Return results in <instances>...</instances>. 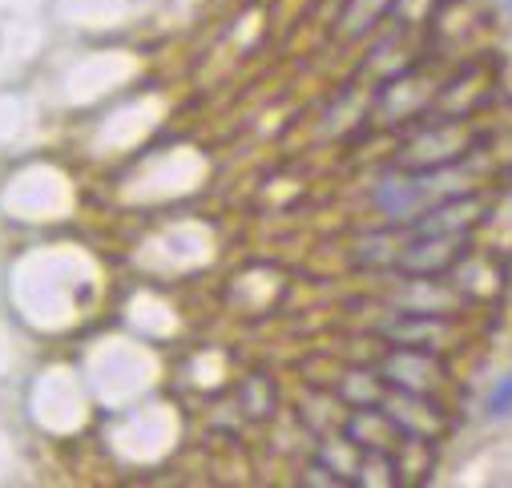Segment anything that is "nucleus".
Here are the masks:
<instances>
[{"mask_svg":"<svg viewBox=\"0 0 512 488\" xmlns=\"http://www.w3.org/2000/svg\"><path fill=\"white\" fill-rule=\"evenodd\" d=\"M472 134H468V126L460 117H444L440 126H428L424 134H416L408 146H404V154H400V170H412V174H440V170H448V166H456L460 158H468L472 154Z\"/></svg>","mask_w":512,"mask_h":488,"instance_id":"1","label":"nucleus"},{"mask_svg":"<svg viewBox=\"0 0 512 488\" xmlns=\"http://www.w3.org/2000/svg\"><path fill=\"white\" fill-rule=\"evenodd\" d=\"M468 259V234H416L396 255V271L408 279H440Z\"/></svg>","mask_w":512,"mask_h":488,"instance_id":"2","label":"nucleus"},{"mask_svg":"<svg viewBox=\"0 0 512 488\" xmlns=\"http://www.w3.org/2000/svg\"><path fill=\"white\" fill-rule=\"evenodd\" d=\"M379 376L388 380V388H396V392L432 396L444 384V363L432 355V347H396L388 359L379 363Z\"/></svg>","mask_w":512,"mask_h":488,"instance_id":"3","label":"nucleus"},{"mask_svg":"<svg viewBox=\"0 0 512 488\" xmlns=\"http://www.w3.org/2000/svg\"><path fill=\"white\" fill-rule=\"evenodd\" d=\"M484 198L480 194H452V198H440L432 206H424L412 226L416 234H472V226L484 222Z\"/></svg>","mask_w":512,"mask_h":488,"instance_id":"4","label":"nucleus"},{"mask_svg":"<svg viewBox=\"0 0 512 488\" xmlns=\"http://www.w3.org/2000/svg\"><path fill=\"white\" fill-rule=\"evenodd\" d=\"M383 412L396 420V428L404 432V440H436L444 432V416L436 412L432 396H416V392H388L383 396Z\"/></svg>","mask_w":512,"mask_h":488,"instance_id":"5","label":"nucleus"},{"mask_svg":"<svg viewBox=\"0 0 512 488\" xmlns=\"http://www.w3.org/2000/svg\"><path fill=\"white\" fill-rule=\"evenodd\" d=\"M424 198H428V182H424V174H412V170L379 178V186H375V194H371V202H375L383 214H388L392 222L416 218V214L424 210Z\"/></svg>","mask_w":512,"mask_h":488,"instance_id":"6","label":"nucleus"},{"mask_svg":"<svg viewBox=\"0 0 512 488\" xmlns=\"http://www.w3.org/2000/svg\"><path fill=\"white\" fill-rule=\"evenodd\" d=\"M383 335L392 339V347H436L448 335V319H440V311L404 307L392 323H383Z\"/></svg>","mask_w":512,"mask_h":488,"instance_id":"7","label":"nucleus"},{"mask_svg":"<svg viewBox=\"0 0 512 488\" xmlns=\"http://www.w3.org/2000/svg\"><path fill=\"white\" fill-rule=\"evenodd\" d=\"M339 432H343L347 440H355L363 452H371V448H392L396 440H404V432L396 428V420H392L388 412H383V404H375V408H351Z\"/></svg>","mask_w":512,"mask_h":488,"instance_id":"8","label":"nucleus"},{"mask_svg":"<svg viewBox=\"0 0 512 488\" xmlns=\"http://www.w3.org/2000/svg\"><path fill=\"white\" fill-rule=\"evenodd\" d=\"M351 484H363V488H396V484H404V464H400V456L392 448H371V452H363L359 472H355Z\"/></svg>","mask_w":512,"mask_h":488,"instance_id":"9","label":"nucleus"},{"mask_svg":"<svg viewBox=\"0 0 512 488\" xmlns=\"http://www.w3.org/2000/svg\"><path fill=\"white\" fill-rule=\"evenodd\" d=\"M383 396H388V380L379 372H347L339 384V400L347 408H375L383 404Z\"/></svg>","mask_w":512,"mask_h":488,"instance_id":"10","label":"nucleus"},{"mask_svg":"<svg viewBox=\"0 0 512 488\" xmlns=\"http://www.w3.org/2000/svg\"><path fill=\"white\" fill-rule=\"evenodd\" d=\"M396 0H347L343 9V33L347 37H363L375 21H383V13H392Z\"/></svg>","mask_w":512,"mask_h":488,"instance_id":"11","label":"nucleus"},{"mask_svg":"<svg viewBox=\"0 0 512 488\" xmlns=\"http://www.w3.org/2000/svg\"><path fill=\"white\" fill-rule=\"evenodd\" d=\"M238 404L254 416V420H263L275 412V384L267 376H250L242 388H238Z\"/></svg>","mask_w":512,"mask_h":488,"instance_id":"12","label":"nucleus"},{"mask_svg":"<svg viewBox=\"0 0 512 488\" xmlns=\"http://www.w3.org/2000/svg\"><path fill=\"white\" fill-rule=\"evenodd\" d=\"M484 412H488L492 420L512 416V372H508V376H500V380L492 384V392H488V400H484Z\"/></svg>","mask_w":512,"mask_h":488,"instance_id":"13","label":"nucleus"},{"mask_svg":"<svg viewBox=\"0 0 512 488\" xmlns=\"http://www.w3.org/2000/svg\"><path fill=\"white\" fill-rule=\"evenodd\" d=\"M303 484H323V488H343L347 480H343V476H339V472H335L331 464H323V460L315 456V464H311V468L303 472Z\"/></svg>","mask_w":512,"mask_h":488,"instance_id":"14","label":"nucleus"},{"mask_svg":"<svg viewBox=\"0 0 512 488\" xmlns=\"http://www.w3.org/2000/svg\"><path fill=\"white\" fill-rule=\"evenodd\" d=\"M500 5H504V13H508V17H512V0H500Z\"/></svg>","mask_w":512,"mask_h":488,"instance_id":"15","label":"nucleus"}]
</instances>
